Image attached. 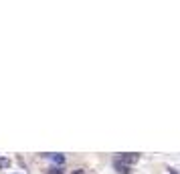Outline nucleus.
Masks as SVG:
<instances>
[{
	"mask_svg": "<svg viewBox=\"0 0 180 174\" xmlns=\"http://www.w3.org/2000/svg\"><path fill=\"white\" fill-rule=\"evenodd\" d=\"M115 160L117 162H122V164H126V166H131V164H136L138 160H140V156L138 154H119Z\"/></svg>",
	"mask_w": 180,
	"mask_h": 174,
	"instance_id": "f257e3e1",
	"label": "nucleus"
},
{
	"mask_svg": "<svg viewBox=\"0 0 180 174\" xmlns=\"http://www.w3.org/2000/svg\"><path fill=\"white\" fill-rule=\"evenodd\" d=\"M113 164H115V170H117V172H119V174H130V166H126V164H122V162H117V160H115V162H113Z\"/></svg>",
	"mask_w": 180,
	"mask_h": 174,
	"instance_id": "f03ea898",
	"label": "nucleus"
},
{
	"mask_svg": "<svg viewBox=\"0 0 180 174\" xmlns=\"http://www.w3.org/2000/svg\"><path fill=\"white\" fill-rule=\"evenodd\" d=\"M51 158H53L55 164H63V162H65V156L63 154H51Z\"/></svg>",
	"mask_w": 180,
	"mask_h": 174,
	"instance_id": "7ed1b4c3",
	"label": "nucleus"
},
{
	"mask_svg": "<svg viewBox=\"0 0 180 174\" xmlns=\"http://www.w3.org/2000/svg\"><path fill=\"white\" fill-rule=\"evenodd\" d=\"M10 166V160L8 158H0V168H8Z\"/></svg>",
	"mask_w": 180,
	"mask_h": 174,
	"instance_id": "20e7f679",
	"label": "nucleus"
},
{
	"mask_svg": "<svg viewBox=\"0 0 180 174\" xmlns=\"http://www.w3.org/2000/svg\"><path fill=\"white\" fill-rule=\"evenodd\" d=\"M49 174H63V170L59 168V166H55V168H51V170H49Z\"/></svg>",
	"mask_w": 180,
	"mask_h": 174,
	"instance_id": "39448f33",
	"label": "nucleus"
},
{
	"mask_svg": "<svg viewBox=\"0 0 180 174\" xmlns=\"http://www.w3.org/2000/svg\"><path fill=\"white\" fill-rule=\"evenodd\" d=\"M71 174H85V170H81V168H79V170H73Z\"/></svg>",
	"mask_w": 180,
	"mask_h": 174,
	"instance_id": "423d86ee",
	"label": "nucleus"
}]
</instances>
